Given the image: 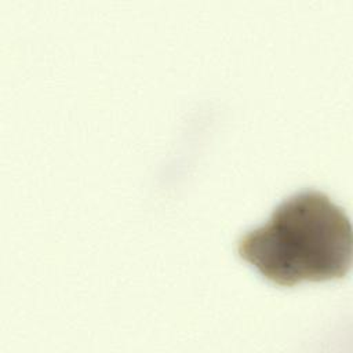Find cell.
<instances>
[{
  "label": "cell",
  "instance_id": "1",
  "mask_svg": "<svg viewBox=\"0 0 353 353\" xmlns=\"http://www.w3.org/2000/svg\"><path fill=\"white\" fill-rule=\"evenodd\" d=\"M237 254L284 287L341 279L352 263L350 221L327 194L303 190L280 203L266 223L243 234Z\"/></svg>",
  "mask_w": 353,
  "mask_h": 353
}]
</instances>
